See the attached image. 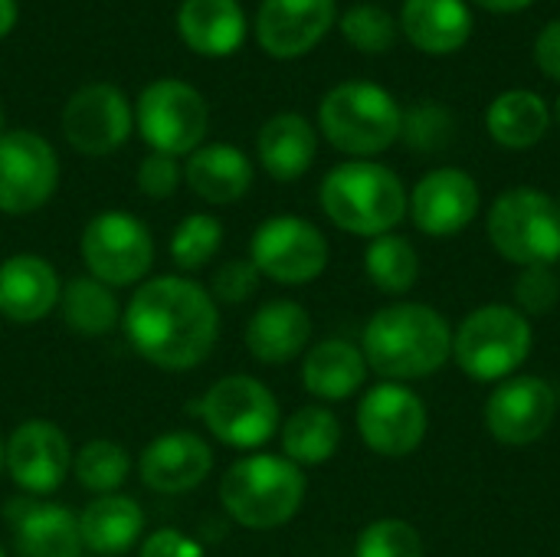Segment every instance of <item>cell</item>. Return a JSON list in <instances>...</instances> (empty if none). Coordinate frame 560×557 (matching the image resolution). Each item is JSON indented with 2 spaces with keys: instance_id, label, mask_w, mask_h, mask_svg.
Here are the masks:
<instances>
[{
  "instance_id": "obj_1",
  "label": "cell",
  "mask_w": 560,
  "mask_h": 557,
  "mask_svg": "<svg viewBox=\"0 0 560 557\" xmlns=\"http://www.w3.org/2000/svg\"><path fill=\"white\" fill-rule=\"evenodd\" d=\"M125 338L161 371H190L203 364L220 338V312L213 295L184 276H158L131 295L125 315Z\"/></svg>"
},
{
  "instance_id": "obj_2",
  "label": "cell",
  "mask_w": 560,
  "mask_h": 557,
  "mask_svg": "<svg viewBox=\"0 0 560 557\" xmlns=\"http://www.w3.org/2000/svg\"><path fill=\"white\" fill-rule=\"evenodd\" d=\"M368 371L384 381H420L453 358V328L443 312L423 302H394L371 315L361 338Z\"/></svg>"
},
{
  "instance_id": "obj_3",
  "label": "cell",
  "mask_w": 560,
  "mask_h": 557,
  "mask_svg": "<svg viewBox=\"0 0 560 557\" xmlns=\"http://www.w3.org/2000/svg\"><path fill=\"white\" fill-rule=\"evenodd\" d=\"M325 217L354 236H384L407 217L404 181L377 161H345L331 167L318 187Z\"/></svg>"
},
{
  "instance_id": "obj_4",
  "label": "cell",
  "mask_w": 560,
  "mask_h": 557,
  "mask_svg": "<svg viewBox=\"0 0 560 557\" xmlns=\"http://www.w3.org/2000/svg\"><path fill=\"white\" fill-rule=\"evenodd\" d=\"M305 473L285 456L253 453L236 460L223 483L220 502L226 515L249 532H272L292 522L305 502Z\"/></svg>"
},
{
  "instance_id": "obj_5",
  "label": "cell",
  "mask_w": 560,
  "mask_h": 557,
  "mask_svg": "<svg viewBox=\"0 0 560 557\" xmlns=\"http://www.w3.org/2000/svg\"><path fill=\"white\" fill-rule=\"evenodd\" d=\"M404 108L377 82L351 79L335 85L318 105V128L331 148L368 161L400 141Z\"/></svg>"
},
{
  "instance_id": "obj_6",
  "label": "cell",
  "mask_w": 560,
  "mask_h": 557,
  "mask_svg": "<svg viewBox=\"0 0 560 557\" xmlns=\"http://www.w3.org/2000/svg\"><path fill=\"white\" fill-rule=\"evenodd\" d=\"M535 345L532 322L515 305H482L453 332V358L459 371L479 384H502L528 361Z\"/></svg>"
},
{
  "instance_id": "obj_7",
  "label": "cell",
  "mask_w": 560,
  "mask_h": 557,
  "mask_svg": "<svg viewBox=\"0 0 560 557\" xmlns=\"http://www.w3.org/2000/svg\"><path fill=\"white\" fill-rule=\"evenodd\" d=\"M489 240L502 259L528 266H555L560 259V207L538 187H512L489 207Z\"/></svg>"
},
{
  "instance_id": "obj_8",
  "label": "cell",
  "mask_w": 560,
  "mask_h": 557,
  "mask_svg": "<svg viewBox=\"0 0 560 557\" xmlns=\"http://www.w3.org/2000/svg\"><path fill=\"white\" fill-rule=\"evenodd\" d=\"M200 420L207 430L233 450H259L266 446L282 417H279V401L276 394L249 378V374H230L217 381L203 397H200Z\"/></svg>"
},
{
  "instance_id": "obj_9",
  "label": "cell",
  "mask_w": 560,
  "mask_h": 557,
  "mask_svg": "<svg viewBox=\"0 0 560 557\" xmlns=\"http://www.w3.org/2000/svg\"><path fill=\"white\" fill-rule=\"evenodd\" d=\"M135 121L151 151L180 158L194 154L203 144L210 128V108L190 82L158 79L138 95Z\"/></svg>"
},
{
  "instance_id": "obj_10",
  "label": "cell",
  "mask_w": 560,
  "mask_h": 557,
  "mask_svg": "<svg viewBox=\"0 0 560 557\" xmlns=\"http://www.w3.org/2000/svg\"><path fill=\"white\" fill-rule=\"evenodd\" d=\"M79 250L82 263L89 266V276L105 282L108 289L135 286L154 266L151 230L125 210L95 213L82 230Z\"/></svg>"
},
{
  "instance_id": "obj_11",
  "label": "cell",
  "mask_w": 560,
  "mask_h": 557,
  "mask_svg": "<svg viewBox=\"0 0 560 557\" xmlns=\"http://www.w3.org/2000/svg\"><path fill=\"white\" fill-rule=\"evenodd\" d=\"M328 240L325 233L302 217H269L256 227L249 243V263L259 276L279 286H305L328 269Z\"/></svg>"
},
{
  "instance_id": "obj_12",
  "label": "cell",
  "mask_w": 560,
  "mask_h": 557,
  "mask_svg": "<svg viewBox=\"0 0 560 557\" xmlns=\"http://www.w3.org/2000/svg\"><path fill=\"white\" fill-rule=\"evenodd\" d=\"M427 404L407 384L384 381L371 387L358 404V433L371 453L404 460L427 440Z\"/></svg>"
},
{
  "instance_id": "obj_13",
  "label": "cell",
  "mask_w": 560,
  "mask_h": 557,
  "mask_svg": "<svg viewBox=\"0 0 560 557\" xmlns=\"http://www.w3.org/2000/svg\"><path fill=\"white\" fill-rule=\"evenodd\" d=\"M59 184V158L36 131L0 135V213L26 217L49 204Z\"/></svg>"
},
{
  "instance_id": "obj_14",
  "label": "cell",
  "mask_w": 560,
  "mask_h": 557,
  "mask_svg": "<svg viewBox=\"0 0 560 557\" xmlns=\"http://www.w3.org/2000/svg\"><path fill=\"white\" fill-rule=\"evenodd\" d=\"M558 417V391L535 374H515L502 381L482 410L486 430L512 450L538 443Z\"/></svg>"
},
{
  "instance_id": "obj_15",
  "label": "cell",
  "mask_w": 560,
  "mask_h": 557,
  "mask_svg": "<svg viewBox=\"0 0 560 557\" xmlns=\"http://www.w3.org/2000/svg\"><path fill=\"white\" fill-rule=\"evenodd\" d=\"M62 135L85 158L118 151L131 135V105L118 85L92 82L69 95L62 108Z\"/></svg>"
},
{
  "instance_id": "obj_16",
  "label": "cell",
  "mask_w": 560,
  "mask_h": 557,
  "mask_svg": "<svg viewBox=\"0 0 560 557\" xmlns=\"http://www.w3.org/2000/svg\"><path fill=\"white\" fill-rule=\"evenodd\" d=\"M482 207L479 184L463 167H433L417 181L407 197L413 227L433 240H450L463 233Z\"/></svg>"
},
{
  "instance_id": "obj_17",
  "label": "cell",
  "mask_w": 560,
  "mask_h": 557,
  "mask_svg": "<svg viewBox=\"0 0 560 557\" xmlns=\"http://www.w3.org/2000/svg\"><path fill=\"white\" fill-rule=\"evenodd\" d=\"M7 473L30 496L56 492L72 473L69 437L49 420H26L7 440Z\"/></svg>"
},
{
  "instance_id": "obj_18",
  "label": "cell",
  "mask_w": 560,
  "mask_h": 557,
  "mask_svg": "<svg viewBox=\"0 0 560 557\" xmlns=\"http://www.w3.org/2000/svg\"><path fill=\"white\" fill-rule=\"evenodd\" d=\"M335 20V0H262L256 10V39L276 59H299L328 36Z\"/></svg>"
},
{
  "instance_id": "obj_19",
  "label": "cell",
  "mask_w": 560,
  "mask_h": 557,
  "mask_svg": "<svg viewBox=\"0 0 560 557\" xmlns=\"http://www.w3.org/2000/svg\"><path fill=\"white\" fill-rule=\"evenodd\" d=\"M210 469H213V450L203 437L190 430H171L154 437L138 460L141 483L161 496H180L203 486Z\"/></svg>"
},
{
  "instance_id": "obj_20",
  "label": "cell",
  "mask_w": 560,
  "mask_h": 557,
  "mask_svg": "<svg viewBox=\"0 0 560 557\" xmlns=\"http://www.w3.org/2000/svg\"><path fill=\"white\" fill-rule=\"evenodd\" d=\"M62 286L56 269L33 253L0 263V315L13 325H36L59 305Z\"/></svg>"
},
{
  "instance_id": "obj_21",
  "label": "cell",
  "mask_w": 560,
  "mask_h": 557,
  "mask_svg": "<svg viewBox=\"0 0 560 557\" xmlns=\"http://www.w3.org/2000/svg\"><path fill=\"white\" fill-rule=\"evenodd\" d=\"M312 341V315L292 299H272L246 325V348L259 364H289Z\"/></svg>"
},
{
  "instance_id": "obj_22",
  "label": "cell",
  "mask_w": 560,
  "mask_h": 557,
  "mask_svg": "<svg viewBox=\"0 0 560 557\" xmlns=\"http://www.w3.org/2000/svg\"><path fill=\"white\" fill-rule=\"evenodd\" d=\"M397 23L427 56L459 53L472 36V10L466 0H404Z\"/></svg>"
},
{
  "instance_id": "obj_23",
  "label": "cell",
  "mask_w": 560,
  "mask_h": 557,
  "mask_svg": "<svg viewBox=\"0 0 560 557\" xmlns=\"http://www.w3.org/2000/svg\"><path fill=\"white\" fill-rule=\"evenodd\" d=\"M13 555L16 557H79V519L52 502H16L10 509Z\"/></svg>"
},
{
  "instance_id": "obj_24",
  "label": "cell",
  "mask_w": 560,
  "mask_h": 557,
  "mask_svg": "<svg viewBox=\"0 0 560 557\" xmlns=\"http://www.w3.org/2000/svg\"><path fill=\"white\" fill-rule=\"evenodd\" d=\"M256 154L262 171L272 181H299L302 174H308V167L315 164L318 154V135L312 128V121L299 112H279L272 115L259 135H256Z\"/></svg>"
},
{
  "instance_id": "obj_25",
  "label": "cell",
  "mask_w": 560,
  "mask_h": 557,
  "mask_svg": "<svg viewBox=\"0 0 560 557\" xmlns=\"http://www.w3.org/2000/svg\"><path fill=\"white\" fill-rule=\"evenodd\" d=\"M184 181L200 200H207L213 207H226L249 194L253 161L233 144H200L187 158Z\"/></svg>"
},
{
  "instance_id": "obj_26",
  "label": "cell",
  "mask_w": 560,
  "mask_h": 557,
  "mask_svg": "<svg viewBox=\"0 0 560 557\" xmlns=\"http://www.w3.org/2000/svg\"><path fill=\"white\" fill-rule=\"evenodd\" d=\"M180 39L200 56H230L246 39V13L240 0H184L177 10Z\"/></svg>"
},
{
  "instance_id": "obj_27",
  "label": "cell",
  "mask_w": 560,
  "mask_h": 557,
  "mask_svg": "<svg viewBox=\"0 0 560 557\" xmlns=\"http://www.w3.org/2000/svg\"><path fill=\"white\" fill-rule=\"evenodd\" d=\"M368 381V361L358 345L328 338L305 351L302 361V384L312 397L325 404H341L354 397Z\"/></svg>"
},
{
  "instance_id": "obj_28",
  "label": "cell",
  "mask_w": 560,
  "mask_h": 557,
  "mask_svg": "<svg viewBox=\"0 0 560 557\" xmlns=\"http://www.w3.org/2000/svg\"><path fill=\"white\" fill-rule=\"evenodd\" d=\"M144 532V512L128 496H98L79 512L82 548L95 557L128 555Z\"/></svg>"
},
{
  "instance_id": "obj_29",
  "label": "cell",
  "mask_w": 560,
  "mask_h": 557,
  "mask_svg": "<svg viewBox=\"0 0 560 557\" xmlns=\"http://www.w3.org/2000/svg\"><path fill=\"white\" fill-rule=\"evenodd\" d=\"M486 128L495 144L509 151H528L548 135L551 108L532 89H509V92H499L492 105L486 108Z\"/></svg>"
},
{
  "instance_id": "obj_30",
  "label": "cell",
  "mask_w": 560,
  "mask_h": 557,
  "mask_svg": "<svg viewBox=\"0 0 560 557\" xmlns=\"http://www.w3.org/2000/svg\"><path fill=\"white\" fill-rule=\"evenodd\" d=\"M341 446V423L328 407H302L282 423V450L295 466H322Z\"/></svg>"
},
{
  "instance_id": "obj_31",
  "label": "cell",
  "mask_w": 560,
  "mask_h": 557,
  "mask_svg": "<svg viewBox=\"0 0 560 557\" xmlns=\"http://www.w3.org/2000/svg\"><path fill=\"white\" fill-rule=\"evenodd\" d=\"M59 312H62L66 328L75 332V335H85V338L108 335L121 322V309H118L115 292L105 282L92 279V276L69 279L62 286Z\"/></svg>"
},
{
  "instance_id": "obj_32",
  "label": "cell",
  "mask_w": 560,
  "mask_h": 557,
  "mask_svg": "<svg viewBox=\"0 0 560 557\" xmlns=\"http://www.w3.org/2000/svg\"><path fill=\"white\" fill-rule=\"evenodd\" d=\"M364 272L384 295H407L420 279V253L400 233L374 236L364 250Z\"/></svg>"
},
{
  "instance_id": "obj_33",
  "label": "cell",
  "mask_w": 560,
  "mask_h": 557,
  "mask_svg": "<svg viewBox=\"0 0 560 557\" xmlns=\"http://www.w3.org/2000/svg\"><path fill=\"white\" fill-rule=\"evenodd\" d=\"M72 473L82 489L95 496H115V489H121L131 473V460L115 440H89L79 456H72Z\"/></svg>"
},
{
  "instance_id": "obj_34",
  "label": "cell",
  "mask_w": 560,
  "mask_h": 557,
  "mask_svg": "<svg viewBox=\"0 0 560 557\" xmlns=\"http://www.w3.org/2000/svg\"><path fill=\"white\" fill-rule=\"evenodd\" d=\"M223 246V223L210 213H190L174 227L171 259L180 272L203 269Z\"/></svg>"
},
{
  "instance_id": "obj_35",
  "label": "cell",
  "mask_w": 560,
  "mask_h": 557,
  "mask_svg": "<svg viewBox=\"0 0 560 557\" xmlns=\"http://www.w3.org/2000/svg\"><path fill=\"white\" fill-rule=\"evenodd\" d=\"M341 36L361 53H387L400 36V23L381 3H354L338 16Z\"/></svg>"
},
{
  "instance_id": "obj_36",
  "label": "cell",
  "mask_w": 560,
  "mask_h": 557,
  "mask_svg": "<svg viewBox=\"0 0 560 557\" xmlns=\"http://www.w3.org/2000/svg\"><path fill=\"white\" fill-rule=\"evenodd\" d=\"M453 135H456V118L440 102H417L404 112L400 138L420 154L443 151L453 141Z\"/></svg>"
},
{
  "instance_id": "obj_37",
  "label": "cell",
  "mask_w": 560,
  "mask_h": 557,
  "mask_svg": "<svg viewBox=\"0 0 560 557\" xmlns=\"http://www.w3.org/2000/svg\"><path fill=\"white\" fill-rule=\"evenodd\" d=\"M354 557H423V538L404 519H377L358 535Z\"/></svg>"
},
{
  "instance_id": "obj_38",
  "label": "cell",
  "mask_w": 560,
  "mask_h": 557,
  "mask_svg": "<svg viewBox=\"0 0 560 557\" xmlns=\"http://www.w3.org/2000/svg\"><path fill=\"white\" fill-rule=\"evenodd\" d=\"M560 299V276L551 266H528L518 272L515 279V309L532 318V315H545L558 305Z\"/></svg>"
},
{
  "instance_id": "obj_39",
  "label": "cell",
  "mask_w": 560,
  "mask_h": 557,
  "mask_svg": "<svg viewBox=\"0 0 560 557\" xmlns=\"http://www.w3.org/2000/svg\"><path fill=\"white\" fill-rule=\"evenodd\" d=\"M259 269L249 263V259H230V263H223L217 272H213V279H210V295H213V302H226V305H240V302H246L256 289H259Z\"/></svg>"
},
{
  "instance_id": "obj_40",
  "label": "cell",
  "mask_w": 560,
  "mask_h": 557,
  "mask_svg": "<svg viewBox=\"0 0 560 557\" xmlns=\"http://www.w3.org/2000/svg\"><path fill=\"white\" fill-rule=\"evenodd\" d=\"M180 177H184V171H180L177 158L161 154V151H151V154L138 164V187H141V194L151 197V200H167V197H174V190L180 187Z\"/></svg>"
},
{
  "instance_id": "obj_41",
  "label": "cell",
  "mask_w": 560,
  "mask_h": 557,
  "mask_svg": "<svg viewBox=\"0 0 560 557\" xmlns=\"http://www.w3.org/2000/svg\"><path fill=\"white\" fill-rule=\"evenodd\" d=\"M138 557H203V548L177 529H161L144 538Z\"/></svg>"
},
{
  "instance_id": "obj_42",
  "label": "cell",
  "mask_w": 560,
  "mask_h": 557,
  "mask_svg": "<svg viewBox=\"0 0 560 557\" xmlns=\"http://www.w3.org/2000/svg\"><path fill=\"white\" fill-rule=\"evenodd\" d=\"M535 62H538V69L551 82H560V20H551L538 33V39H535Z\"/></svg>"
},
{
  "instance_id": "obj_43",
  "label": "cell",
  "mask_w": 560,
  "mask_h": 557,
  "mask_svg": "<svg viewBox=\"0 0 560 557\" xmlns=\"http://www.w3.org/2000/svg\"><path fill=\"white\" fill-rule=\"evenodd\" d=\"M472 3L489 13H518V10H528L535 0H472Z\"/></svg>"
},
{
  "instance_id": "obj_44",
  "label": "cell",
  "mask_w": 560,
  "mask_h": 557,
  "mask_svg": "<svg viewBox=\"0 0 560 557\" xmlns=\"http://www.w3.org/2000/svg\"><path fill=\"white\" fill-rule=\"evenodd\" d=\"M16 23V0H0V39L13 30Z\"/></svg>"
},
{
  "instance_id": "obj_45",
  "label": "cell",
  "mask_w": 560,
  "mask_h": 557,
  "mask_svg": "<svg viewBox=\"0 0 560 557\" xmlns=\"http://www.w3.org/2000/svg\"><path fill=\"white\" fill-rule=\"evenodd\" d=\"M3 463H7V443H3V440H0V473H3V469H7V466H3Z\"/></svg>"
},
{
  "instance_id": "obj_46",
  "label": "cell",
  "mask_w": 560,
  "mask_h": 557,
  "mask_svg": "<svg viewBox=\"0 0 560 557\" xmlns=\"http://www.w3.org/2000/svg\"><path fill=\"white\" fill-rule=\"evenodd\" d=\"M551 121H558L560 125V95H558V102H555V108H551Z\"/></svg>"
},
{
  "instance_id": "obj_47",
  "label": "cell",
  "mask_w": 560,
  "mask_h": 557,
  "mask_svg": "<svg viewBox=\"0 0 560 557\" xmlns=\"http://www.w3.org/2000/svg\"><path fill=\"white\" fill-rule=\"evenodd\" d=\"M0 135H3V108H0Z\"/></svg>"
},
{
  "instance_id": "obj_48",
  "label": "cell",
  "mask_w": 560,
  "mask_h": 557,
  "mask_svg": "<svg viewBox=\"0 0 560 557\" xmlns=\"http://www.w3.org/2000/svg\"><path fill=\"white\" fill-rule=\"evenodd\" d=\"M555 200H558V207H560V197H555Z\"/></svg>"
},
{
  "instance_id": "obj_49",
  "label": "cell",
  "mask_w": 560,
  "mask_h": 557,
  "mask_svg": "<svg viewBox=\"0 0 560 557\" xmlns=\"http://www.w3.org/2000/svg\"><path fill=\"white\" fill-rule=\"evenodd\" d=\"M0 557H7V555H3V552H0Z\"/></svg>"
}]
</instances>
